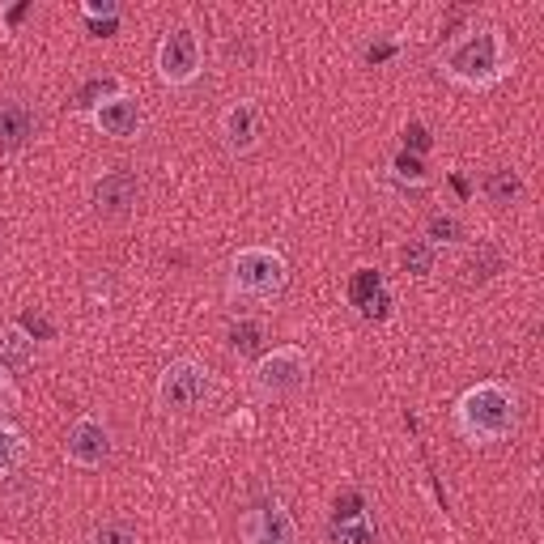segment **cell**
Returning <instances> with one entry per match:
<instances>
[{
    "instance_id": "cell-16",
    "label": "cell",
    "mask_w": 544,
    "mask_h": 544,
    "mask_svg": "<svg viewBox=\"0 0 544 544\" xmlns=\"http://www.w3.org/2000/svg\"><path fill=\"white\" fill-rule=\"evenodd\" d=\"M34 366V340L17 323H0V370L22 374Z\"/></svg>"
},
{
    "instance_id": "cell-12",
    "label": "cell",
    "mask_w": 544,
    "mask_h": 544,
    "mask_svg": "<svg viewBox=\"0 0 544 544\" xmlns=\"http://www.w3.org/2000/svg\"><path fill=\"white\" fill-rule=\"evenodd\" d=\"M39 132V115H34L30 102L22 98H5L0 102V153H17L34 141Z\"/></svg>"
},
{
    "instance_id": "cell-15",
    "label": "cell",
    "mask_w": 544,
    "mask_h": 544,
    "mask_svg": "<svg viewBox=\"0 0 544 544\" xmlns=\"http://www.w3.org/2000/svg\"><path fill=\"white\" fill-rule=\"evenodd\" d=\"M226 349L234 357H260L268 349V323L251 319V315H238L226 328Z\"/></svg>"
},
{
    "instance_id": "cell-4",
    "label": "cell",
    "mask_w": 544,
    "mask_h": 544,
    "mask_svg": "<svg viewBox=\"0 0 544 544\" xmlns=\"http://www.w3.org/2000/svg\"><path fill=\"white\" fill-rule=\"evenodd\" d=\"M311 379V357L298 345H277V349H264L251 366V387L260 391L264 400H281V396H294V391L306 387Z\"/></svg>"
},
{
    "instance_id": "cell-11",
    "label": "cell",
    "mask_w": 544,
    "mask_h": 544,
    "mask_svg": "<svg viewBox=\"0 0 544 544\" xmlns=\"http://www.w3.org/2000/svg\"><path fill=\"white\" fill-rule=\"evenodd\" d=\"M221 145H226L230 153H238V158L260 145V111H255V102L238 98L221 111Z\"/></svg>"
},
{
    "instance_id": "cell-24",
    "label": "cell",
    "mask_w": 544,
    "mask_h": 544,
    "mask_svg": "<svg viewBox=\"0 0 544 544\" xmlns=\"http://www.w3.org/2000/svg\"><path fill=\"white\" fill-rule=\"evenodd\" d=\"M353 519H366V493L345 489L332 506V523H353Z\"/></svg>"
},
{
    "instance_id": "cell-31",
    "label": "cell",
    "mask_w": 544,
    "mask_h": 544,
    "mask_svg": "<svg viewBox=\"0 0 544 544\" xmlns=\"http://www.w3.org/2000/svg\"><path fill=\"white\" fill-rule=\"evenodd\" d=\"M26 13H30V0H22V5H13L5 13V26H17V22H26Z\"/></svg>"
},
{
    "instance_id": "cell-20",
    "label": "cell",
    "mask_w": 544,
    "mask_h": 544,
    "mask_svg": "<svg viewBox=\"0 0 544 544\" xmlns=\"http://www.w3.org/2000/svg\"><path fill=\"white\" fill-rule=\"evenodd\" d=\"M400 268L408 272V277H430V272L438 268V247H430L425 238H408V243L400 247Z\"/></svg>"
},
{
    "instance_id": "cell-30",
    "label": "cell",
    "mask_w": 544,
    "mask_h": 544,
    "mask_svg": "<svg viewBox=\"0 0 544 544\" xmlns=\"http://www.w3.org/2000/svg\"><path fill=\"white\" fill-rule=\"evenodd\" d=\"M85 30H90L94 39H111V34L119 30V22H85Z\"/></svg>"
},
{
    "instance_id": "cell-21",
    "label": "cell",
    "mask_w": 544,
    "mask_h": 544,
    "mask_svg": "<svg viewBox=\"0 0 544 544\" xmlns=\"http://www.w3.org/2000/svg\"><path fill=\"white\" fill-rule=\"evenodd\" d=\"M391 179L404 183V187H413V192H421V187H430V170H425L421 158H413V153H396L391 158Z\"/></svg>"
},
{
    "instance_id": "cell-10",
    "label": "cell",
    "mask_w": 544,
    "mask_h": 544,
    "mask_svg": "<svg viewBox=\"0 0 544 544\" xmlns=\"http://www.w3.org/2000/svg\"><path fill=\"white\" fill-rule=\"evenodd\" d=\"M349 306L366 323H383L391 315V289L379 268H357L349 277Z\"/></svg>"
},
{
    "instance_id": "cell-14",
    "label": "cell",
    "mask_w": 544,
    "mask_h": 544,
    "mask_svg": "<svg viewBox=\"0 0 544 544\" xmlns=\"http://www.w3.org/2000/svg\"><path fill=\"white\" fill-rule=\"evenodd\" d=\"M506 268V251L493 243V238H476V247L468 251V260L459 264V281H464L468 289L485 285L489 277H498V272Z\"/></svg>"
},
{
    "instance_id": "cell-26",
    "label": "cell",
    "mask_w": 544,
    "mask_h": 544,
    "mask_svg": "<svg viewBox=\"0 0 544 544\" xmlns=\"http://www.w3.org/2000/svg\"><path fill=\"white\" fill-rule=\"evenodd\" d=\"M17 328H22L30 340H56V323H51L43 311H22L17 315Z\"/></svg>"
},
{
    "instance_id": "cell-22",
    "label": "cell",
    "mask_w": 544,
    "mask_h": 544,
    "mask_svg": "<svg viewBox=\"0 0 544 544\" xmlns=\"http://www.w3.org/2000/svg\"><path fill=\"white\" fill-rule=\"evenodd\" d=\"M332 544H374L379 532H374L370 519H353V523H328Z\"/></svg>"
},
{
    "instance_id": "cell-6",
    "label": "cell",
    "mask_w": 544,
    "mask_h": 544,
    "mask_svg": "<svg viewBox=\"0 0 544 544\" xmlns=\"http://www.w3.org/2000/svg\"><path fill=\"white\" fill-rule=\"evenodd\" d=\"M204 68V51H200V34L192 26H170L158 43V77L170 90L192 85Z\"/></svg>"
},
{
    "instance_id": "cell-2",
    "label": "cell",
    "mask_w": 544,
    "mask_h": 544,
    "mask_svg": "<svg viewBox=\"0 0 544 544\" xmlns=\"http://www.w3.org/2000/svg\"><path fill=\"white\" fill-rule=\"evenodd\" d=\"M515 417H519L515 391H510L506 383H493V379L468 387L464 396L455 400V425L468 442H502V438H510Z\"/></svg>"
},
{
    "instance_id": "cell-17",
    "label": "cell",
    "mask_w": 544,
    "mask_h": 544,
    "mask_svg": "<svg viewBox=\"0 0 544 544\" xmlns=\"http://www.w3.org/2000/svg\"><path fill=\"white\" fill-rule=\"evenodd\" d=\"M481 192H485L489 204H498V209H510V204L523 200V175H519V170H510V166H498V170H489V175H485Z\"/></svg>"
},
{
    "instance_id": "cell-3",
    "label": "cell",
    "mask_w": 544,
    "mask_h": 544,
    "mask_svg": "<svg viewBox=\"0 0 544 544\" xmlns=\"http://www.w3.org/2000/svg\"><path fill=\"white\" fill-rule=\"evenodd\" d=\"M289 285V260L277 247H243L230 260V298L238 302H277Z\"/></svg>"
},
{
    "instance_id": "cell-29",
    "label": "cell",
    "mask_w": 544,
    "mask_h": 544,
    "mask_svg": "<svg viewBox=\"0 0 544 544\" xmlns=\"http://www.w3.org/2000/svg\"><path fill=\"white\" fill-rule=\"evenodd\" d=\"M119 13H124V9H119L115 0H85V5H81L85 22H119Z\"/></svg>"
},
{
    "instance_id": "cell-25",
    "label": "cell",
    "mask_w": 544,
    "mask_h": 544,
    "mask_svg": "<svg viewBox=\"0 0 544 544\" xmlns=\"http://www.w3.org/2000/svg\"><path fill=\"white\" fill-rule=\"evenodd\" d=\"M90 544H141V540H136V527H132V523H124V519H111V523L94 527Z\"/></svg>"
},
{
    "instance_id": "cell-9",
    "label": "cell",
    "mask_w": 544,
    "mask_h": 544,
    "mask_svg": "<svg viewBox=\"0 0 544 544\" xmlns=\"http://www.w3.org/2000/svg\"><path fill=\"white\" fill-rule=\"evenodd\" d=\"M136 192H141V183H136V170L119 166V170H107L98 183H94V213L107 217V221H119L136 209Z\"/></svg>"
},
{
    "instance_id": "cell-23",
    "label": "cell",
    "mask_w": 544,
    "mask_h": 544,
    "mask_svg": "<svg viewBox=\"0 0 544 544\" xmlns=\"http://www.w3.org/2000/svg\"><path fill=\"white\" fill-rule=\"evenodd\" d=\"M22 455H26V438L17 434L9 421H0V476L22 464Z\"/></svg>"
},
{
    "instance_id": "cell-5",
    "label": "cell",
    "mask_w": 544,
    "mask_h": 544,
    "mask_svg": "<svg viewBox=\"0 0 544 544\" xmlns=\"http://www.w3.org/2000/svg\"><path fill=\"white\" fill-rule=\"evenodd\" d=\"M213 391V370L196 362V357H175L162 374H158V404L166 413H192L209 400Z\"/></svg>"
},
{
    "instance_id": "cell-7",
    "label": "cell",
    "mask_w": 544,
    "mask_h": 544,
    "mask_svg": "<svg viewBox=\"0 0 544 544\" xmlns=\"http://www.w3.org/2000/svg\"><path fill=\"white\" fill-rule=\"evenodd\" d=\"M238 540L243 544H298V523L285 510V502L268 498L238 515Z\"/></svg>"
},
{
    "instance_id": "cell-1",
    "label": "cell",
    "mask_w": 544,
    "mask_h": 544,
    "mask_svg": "<svg viewBox=\"0 0 544 544\" xmlns=\"http://www.w3.org/2000/svg\"><path fill=\"white\" fill-rule=\"evenodd\" d=\"M442 73L459 85L485 90V85L502 81L510 73V47L502 39L498 26H472L464 30V39H455L442 56Z\"/></svg>"
},
{
    "instance_id": "cell-27",
    "label": "cell",
    "mask_w": 544,
    "mask_h": 544,
    "mask_svg": "<svg viewBox=\"0 0 544 544\" xmlns=\"http://www.w3.org/2000/svg\"><path fill=\"white\" fill-rule=\"evenodd\" d=\"M430 145H434L430 128H425L421 119H408V124H404V153H413V158H421V153H430Z\"/></svg>"
},
{
    "instance_id": "cell-19",
    "label": "cell",
    "mask_w": 544,
    "mask_h": 544,
    "mask_svg": "<svg viewBox=\"0 0 544 544\" xmlns=\"http://www.w3.org/2000/svg\"><path fill=\"white\" fill-rule=\"evenodd\" d=\"M425 243L430 247H459L464 243V221H459L455 213H430L425 217Z\"/></svg>"
},
{
    "instance_id": "cell-28",
    "label": "cell",
    "mask_w": 544,
    "mask_h": 544,
    "mask_svg": "<svg viewBox=\"0 0 544 544\" xmlns=\"http://www.w3.org/2000/svg\"><path fill=\"white\" fill-rule=\"evenodd\" d=\"M400 47H404L400 39H374V43L362 51V60H366L370 68H379V64H387V60H396V56H400Z\"/></svg>"
},
{
    "instance_id": "cell-32",
    "label": "cell",
    "mask_w": 544,
    "mask_h": 544,
    "mask_svg": "<svg viewBox=\"0 0 544 544\" xmlns=\"http://www.w3.org/2000/svg\"><path fill=\"white\" fill-rule=\"evenodd\" d=\"M451 187H455V192H459V196H464V200L472 196V183H468L464 175H451Z\"/></svg>"
},
{
    "instance_id": "cell-18",
    "label": "cell",
    "mask_w": 544,
    "mask_h": 544,
    "mask_svg": "<svg viewBox=\"0 0 544 544\" xmlns=\"http://www.w3.org/2000/svg\"><path fill=\"white\" fill-rule=\"evenodd\" d=\"M115 94H124V81L111 77V73H102V77H90V81H85L81 90L73 94V107L85 111V115H94L102 102H111Z\"/></svg>"
},
{
    "instance_id": "cell-13",
    "label": "cell",
    "mask_w": 544,
    "mask_h": 544,
    "mask_svg": "<svg viewBox=\"0 0 544 544\" xmlns=\"http://www.w3.org/2000/svg\"><path fill=\"white\" fill-rule=\"evenodd\" d=\"M90 119H94V128L102 136H115V141H128V136H136V132H141V124H145L141 102L128 98V94H115L111 102H102Z\"/></svg>"
},
{
    "instance_id": "cell-8",
    "label": "cell",
    "mask_w": 544,
    "mask_h": 544,
    "mask_svg": "<svg viewBox=\"0 0 544 544\" xmlns=\"http://www.w3.org/2000/svg\"><path fill=\"white\" fill-rule=\"evenodd\" d=\"M64 455H68V464H77V468H102L111 459V430L98 417H77L68 425Z\"/></svg>"
}]
</instances>
